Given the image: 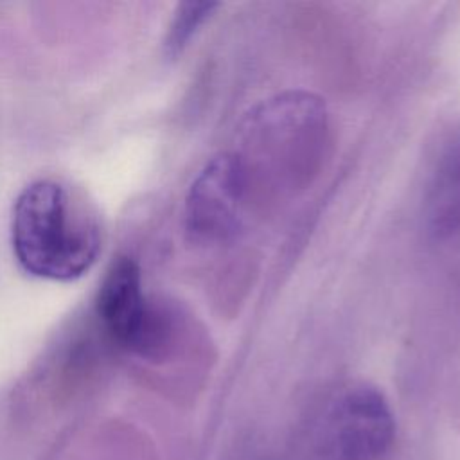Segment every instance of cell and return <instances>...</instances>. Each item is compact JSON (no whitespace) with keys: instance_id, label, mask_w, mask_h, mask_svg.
Listing matches in <instances>:
<instances>
[{"instance_id":"6da1fadb","label":"cell","mask_w":460,"mask_h":460,"mask_svg":"<svg viewBox=\"0 0 460 460\" xmlns=\"http://www.w3.org/2000/svg\"><path fill=\"white\" fill-rule=\"evenodd\" d=\"M11 246L31 277L72 282L95 266L102 232L65 183L41 178L25 185L13 203Z\"/></svg>"},{"instance_id":"5b68a950","label":"cell","mask_w":460,"mask_h":460,"mask_svg":"<svg viewBox=\"0 0 460 460\" xmlns=\"http://www.w3.org/2000/svg\"><path fill=\"white\" fill-rule=\"evenodd\" d=\"M252 194L250 181L234 153L214 156L190 183L183 225L190 241L216 244L230 239L243 219Z\"/></svg>"},{"instance_id":"7a4b0ae2","label":"cell","mask_w":460,"mask_h":460,"mask_svg":"<svg viewBox=\"0 0 460 460\" xmlns=\"http://www.w3.org/2000/svg\"><path fill=\"white\" fill-rule=\"evenodd\" d=\"M327 142L323 104L300 92L270 99L244 122L235 158L250 187L296 189L318 171Z\"/></svg>"},{"instance_id":"277c9868","label":"cell","mask_w":460,"mask_h":460,"mask_svg":"<svg viewBox=\"0 0 460 460\" xmlns=\"http://www.w3.org/2000/svg\"><path fill=\"white\" fill-rule=\"evenodd\" d=\"M394 435V415L383 394L368 385H352L329 401L316 446L323 460H379Z\"/></svg>"},{"instance_id":"3957f363","label":"cell","mask_w":460,"mask_h":460,"mask_svg":"<svg viewBox=\"0 0 460 460\" xmlns=\"http://www.w3.org/2000/svg\"><path fill=\"white\" fill-rule=\"evenodd\" d=\"M95 316L111 343L133 356L153 358L171 340L169 314L147 300L140 268L128 255L117 257L104 273Z\"/></svg>"},{"instance_id":"52a82bcc","label":"cell","mask_w":460,"mask_h":460,"mask_svg":"<svg viewBox=\"0 0 460 460\" xmlns=\"http://www.w3.org/2000/svg\"><path fill=\"white\" fill-rule=\"evenodd\" d=\"M217 9L214 2H183L176 7L174 16L169 23L164 49L167 56L180 54L189 41L196 36L199 27L212 16Z\"/></svg>"},{"instance_id":"8992f818","label":"cell","mask_w":460,"mask_h":460,"mask_svg":"<svg viewBox=\"0 0 460 460\" xmlns=\"http://www.w3.org/2000/svg\"><path fill=\"white\" fill-rule=\"evenodd\" d=\"M424 225L438 241L460 237V135L438 151L424 192Z\"/></svg>"}]
</instances>
